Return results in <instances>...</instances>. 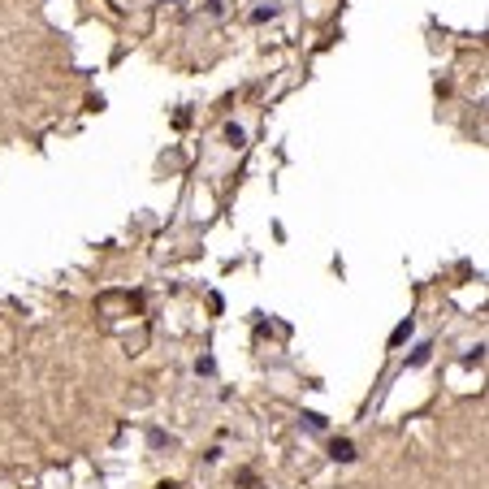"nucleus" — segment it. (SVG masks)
Wrapping results in <instances>:
<instances>
[{"mask_svg": "<svg viewBox=\"0 0 489 489\" xmlns=\"http://www.w3.org/2000/svg\"><path fill=\"white\" fill-rule=\"evenodd\" d=\"M333 459H338V463H351V459H355V446H351V442H333Z\"/></svg>", "mask_w": 489, "mask_h": 489, "instance_id": "nucleus-1", "label": "nucleus"}, {"mask_svg": "<svg viewBox=\"0 0 489 489\" xmlns=\"http://www.w3.org/2000/svg\"><path fill=\"white\" fill-rule=\"evenodd\" d=\"M161 489H177V485H161Z\"/></svg>", "mask_w": 489, "mask_h": 489, "instance_id": "nucleus-2", "label": "nucleus"}]
</instances>
